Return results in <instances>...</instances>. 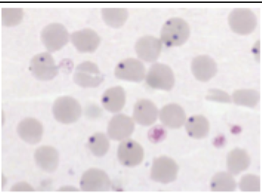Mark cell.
<instances>
[{"instance_id": "obj_17", "label": "cell", "mask_w": 262, "mask_h": 194, "mask_svg": "<svg viewBox=\"0 0 262 194\" xmlns=\"http://www.w3.org/2000/svg\"><path fill=\"white\" fill-rule=\"evenodd\" d=\"M17 132L23 140L34 145L41 140L43 127L40 122L36 119L26 118L21 121L18 125Z\"/></svg>"}, {"instance_id": "obj_7", "label": "cell", "mask_w": 262, "mask_h": 194, "mask_svg": "<svg viewBox=\"0 0 262 194\" xmlns=\"http://www.w3.org/2000/svg\"><path fill=\"white\" fill-rule=\"evenodd\" d=\"M31 71L37 79L50 80L57 75L58 67L52 56L45 52L37 54L31 59Z\"/></svg>"}, {"instance_id": "obj_26", "label": "cell", "mask_w": 262, "mask_h": 194, "mask_svg": "<svg viewBox=\"0 0 262 194\" xmlns=\"http://www.w3.org/2000/svg\"><path fill=\"white\" fill-rule=\"evenodd\" d=\"M233 99L238 105L253 107L259 101L260 94L255 90H238L233 94Z\"/></svg>"}, {"instance_id": "obj_19", "label": "cell", "mask_w": 262, "mask_h": 194, "mask_svg": "<svg viewBox=\"0 0 262 194\" xmlns=\"http://www.w3.org/2000/svg\"><path fill=\"white\" fill-rule=\"evenodd\" d=\"M34 157L36 164L45 171H54L59 164V154L51 146L39 147L35 152Z\"/></svg>"}, {"instance_id": "obj_4", "label": "cell", "mask_w": 262, "mask_h": 194, "mask_svg": "<svg viewBox=\"0 0 262 194\" xmlns=\"http://www.w3.org/2000/svg\"><path fill=\"white\" fill-rule=\"evenodd\" d=\"M41 41L51 52L58 51L69 40L68 30L60 23H51L44 28L41 33Z\"/></svg>"}, {"instance_id": "obj_22", "label": "cell", "mask_w": 262, "mask_h": 194, "mask_svg": "<svg viewBox=\"0 0 262 194\" xmlns=\"http://www.w3.org/2000/svg\"><path fill=\"white\" fill-rule=\"evenodd\" d=\"M186 129L190 137L195 139H202L208 134L210 125L207 119L203 116H193L187 120Z\"/></svg>"}, {"instance_id": "obj_28", "label": "cell", "mask_w": 262, "mask_h": 194, "mask_svg": "<svg viewBox=\"0 0 262 194\" xmlns=\"http://www.w3.org/2000/svg\"><path fill=\"white\" fill-rule=\"evenodd\" d=\"M261 188L260 178L257 176L249 175L242 177L240 189L244 192H258Z\"/></svg>"}, {"instance_id": "obj_15", "label": "cell", "mask_w": 262, "mask_h": 194, "mask_svg": "<svg viewBox=\"0 0 262 194\" xmlns=\"http://www.w3.org/2000/svg\"><path fill=\"white\" fill-rule=\"evenodd\" d=\"M158 117V109L151 101L140 99L134 106V117L136 122L142 125H150Z\"/></svg>"}, {"instance_id": "obj_9", "label": "cell", "mask_w": 262, "mask_h": 194, "mask_svg": "<svg viewBox=\"0 0 262 194\" xmlns=\"http://www.w3.org/2000/svg\"><path fill=\"white\" fill-rule=\"evenodd\" d=\"M80 186L84 191H107L110 189L111 181L103 170L92 168L83 174Z\"/></svg>"}, {"instance_id": "obj_3", "label": "cell", "mask_w": 262, "mask_h": 194, "mask_svg": "<svg viewBox=\"0 0 262 194\" xmlns=\"http://www.w3.org/2000/svg\"><path fill=\"white\" fill-rule=\"evenodd\" d=\"M146 82L152 89L170 91L173 87L175 78L169 66L157 63L149 70L146 76Z\"/></svg>"}, {"instance_id": "obj_29", "label": "cell", "mask_w": 262, "mask_h": 194, "mask_svg": "<svg viewBox=\"0 0 262 194\" xmlns=\"http://www.w3.org/2000/svg\"><path fill=\"white\" fill-rule=\"evenodd\" d=\"M207 99H209V100L226 102V103L231 102V99H230V96L227 93L224 92L223 91L216 90V89L209 91Z\"/></svg>"}, {"instance_id": "obj_6", "label": "cell", "mask_w": 262, "mask_h": 194, "mask_svg": "<svg viewBox=\"0 0 262 194\" xmlns=\"http://www.w3.org/2000/svg\"><path fill=\"white\" fill-rule=\"evenodd\" d=\"M178 169L177 162L171 158L161 157L154 160L150 176L152 180L167 184L176 180Z\"/></svg>"}, {"instance_id": "obj_13", "label": "cell", "mask_w": 262, "mask_h": 194, "mask_svg": "<svg viewBox=\"0 0 262 194\" xmlns=\"http://www.w3.org/2000/svg\"><path fill=\"white\" fill-rule=\"evenodd\" d=\"M73 44L80 52H94L100 43V37L94 30L84 28L71 35Z\"/></svg>"}, {"instance_id": "obj_25", "label": "cell", "mask_w": 262, "mask_h": 194, "mask_svg": "<svg viewBox=\"0 0 262 194\" xmlns=\"http://www.w3.org/2000/svg\"><path fill=\"white\" fill-rule=\"evenodd\" d=\"M89 147L94 155L102 157L108 150L110 143L108 139L104 134L97 133L89 139Z\"/></svg>"}, {"instance_id": "obj_16", "label": "cell", "mask_w": 262, "mask_h": 194, "mask_svg": "<svg viewBox=\"0 0 262 194\" xmlns=\"http://www.w3.org/2000/svg\"><path fill=\"white\" fill-rule=\"evenodd\" d=\"M192 71L197 79L206 82L216 74V63L210 56H197L192 62Z\"/></svg>"}, {"instance_id": "obj_8", "label": "cell", "mask_w": 262, "mask_h": 194, "mask_svg": "<svg viewBox=\"0 0 262 194\" xmlns=\"http://www.w3.org/2000/svg\"><path fill=\"white\" fill-rule=\"evenodd\" d=\"M74 81L81 87L95 88L103 81V76L95 63L87 61L76 67Z\"/></svg>"}, {"instance_id": "obj_31", "label": "cell", "mask_w": 262, "mask_h": 194, "mask_svg": "<svg viewBox=\"0 0 262 194\" xmlns=\"http://www.w3.org/2000/svg\"><path fill=\"white\" fill-rule=\"evenodd\" d=\"M12 190H14V191H18V190H26V191H28V190H34L29 185H27L26 183H24V182H21V183L18 184V185H15L14 188H12Z\"/></svg>"}, {"instance_id": "obj_21", "label": "cell", "mask_w": 262, "mask_h": 194, "mask_svg": "<svg viewBox=\"0 0 262 194\" xmlns=\"http://www.w3.org/2000/svg\"><path fill=\"white\" fill-rule=\"evenodd\" d=\"M250 163L248 153L242 149L236 148L228 154V167L230 173L236 175L248 168Z\"/></svg>"}, {"instance_id": "obj_24", "label": "cell", "mask_w": 262, "mask_h": 194, "mask_svg": "<svg viewBox=\"0 0 262 194\" xmlns=\"http://www.w3.org/2000/svg\"><path fill=\"white\" fill-rule=\"evenodd\" d=\"M236 187L234 179L230 174H217L211 181V190L214 192L234 191Z\"/></svg>"}, {"instance_id": "obj_11", "label": "cell", "mask_w": 262, "mask_h": 194, "mask_svg": "<svg viewBox=\"0 0 262 194\" xmlns=\"http://www.w3.org/2000/svg\"><path fill=\"white\" fill-rule=\"evenodd\" d=\"M115 75L123 80L141 82L145 78V68L140 61L129 58L117 64Z\"/></svg>"}, {"instance_id": "obj_18", "label": "cell", "mask_w": 262, "mask_h": 194, "mask_svg": "<svg viewBox=\"0 0 262 194\" xmlns=\"http://www.w3.org/2000/svg\"><path fill=\"white\" fill-rule=\"evenodd\" d=\"M160 119L166 127L179 128L185 123L186 116L185 111L179 104H170L161 110Z\"/></svg>"}, {"instance_id": "obj_12", "label": "cell", "mask_w": 262, "mask_h": 194, "mask_svg": "<svg viewBox=\"0 0 262 194\" xmlns=\"http://www.w3.org/2000/svg\"><path fill=\"white\" fill-rule=\"evenodd\" d=\"M134 130V121L124 114L114 116L107 127L109 137L114 140H122L130 137Z\"/></svg>"}, {"instance_id": "obj_10", "label": "cell", "mask_w": 262, "mask_h": 194, "mask_svg": "<svg viewBox=\"0 0 262 194\" xmlns=\"http://www.w3.org/2000/svg\"><path fill=\"white\" fill-rule=\"evenodd\" d=\"M144 150L138 142L132 139L124 140L118 147V158L125 166L134 167L142 162Z\"/></svg>"}, {"instance_id": "obj_30", "label": "cell", "mask_w": 262, "mask_h": 194, "mask_svg": "<svg viewBox=\"0 0 262 194\" xmlns=\"http://www.w3.org/2000/svg\"><path fill=\"white\" fill-rule=\"evenodd\" d=\"M154 132L157 133V135L151 137L150 139H154V142L161 140L164 137H165V131L162 127H157V128H154Z\"/></svg>"}, {"instance_id": "obj_23", "label": "cell", "mask_w": 262, "mask_h": 194, "mask_svg": "<svg viewBox=\"0 0 262 194\" xmlns=\"http://www.w3.org/2000/svg\"><path fill=\"white\" fill-rule=\"evenodd\" d=\"M102 13L104 21L113 28L123 26L128 16V12L124 8H104Z\"/></svg>"}, {"instance_id": "obj_20", "label": "cell", "mask_w": 262, "mask_h": 194, "mask_svg": "<svg viewBox=\"0 0 262 194\" xmlns=\"http://www.w3.org/2000/svg\"><path fill=\"white\" fill-rule=\"evenodd\" d=\"M104 109L110 112H119L125 104V93L122 87L111 88L104 92L102 98Z\"/></svg>"}, {"instance_id": "obj_5", "label": "cell", "mask_w": 262, "mask_h": 194, "mask_svg": "<svg viewBox=\"0 0 262 194\" xmlns=\"http://www.w3.org/2000/svg\"><path fill=\"white\" fill-rule=\"evenodd\" d=\"M229 24L235 33L249 34L254 31L257 25L256 16L248 8H236L229 16Z\"/></svg>"}, {"instance_id": "obj_1", "label": "cell", "mask_w": 262, "mask_h": 194, "mask_svg": "<svg viewBox=\"0 0 262 194\" xmlns=\"http://www.w3.org/2000/svg\"><path fill=\"white\" fill-rule=\"evenodd\" d=\"M190 35V28L186 21L181 18L168 19L162 29L161 38L162 42L168 47L180 46L186 42Z\"/></svg>"}, {"instance_id": "obj_14", "label": "cell", "mask_w": 262, "mask_h": 194, "mask_svg": "<svg viewBox=\"0 0 262 194\" xmlns=\"http://www.w3.org/2000/svg\"><path fill=\"white\" fill-rule=\"evenodd\" d=\"M162 50V42L157 38L145 36L140 38L136 44V51L139 57L146 62H154L158 59Z\"/></svg>"}, {"instance_id": "obj_2", "label": "cell", "mask_w": 262, "mask_h": 194, "mask_svg": "<svg viewBox=\"0 0 262 194\" xmlns=\"http://www.w3.org/2000/svg\"><path fill=\"white\" fill-rule=\"evenodd\" d=\"M56 120L64 124L75 122L80 117L82 109L77 100L71 97L58 98L53 106Z\"/></svg>"}, {"instance_id": "obj_27", "label": "cell", "mask_w": 262, "mask_h": 194, "mask_svg": "<svg viewBox=\"0 0 262 194\" xmlns=\"http://www.w3.org/2000/svg\"><path fill=\"white\" fill-rule=\"evenodd\" d=\"M23 14L24 13L21 8H3L2 20L5 26H14L20 23Z\"/></svg>"}]
</instances>
